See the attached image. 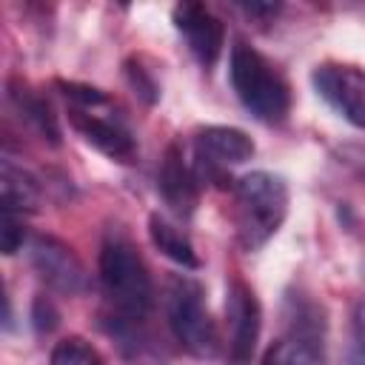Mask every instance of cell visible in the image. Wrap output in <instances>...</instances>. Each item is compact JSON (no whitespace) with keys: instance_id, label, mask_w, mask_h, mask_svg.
Masks as SVG:
<instances>
[{"instance_id":"cell-8","label":"cell","mask_w":365,"mask_h":365,"mask_svg":"<svg viewBox=\"0 0 365 365\" xmlns=\"http://www.w3.org/2000/svg\"><path fill=\"white\" fill-rule=\"evenodd\" d=\"M225 317H228V362L248 365L259 342L262 311H259L257 294L242 279H234L228 285Z\"/></svg>"},{"instance_id":"cell-1","label":"cell","mask_w":365,"mask_h":365,"mask_svg":"<svg viewBox=\"0 0 365 365\" xmlns=\"http://www.w3.org/2000/svg\"><path fill=\"white\" fill-rule=\"evenodd\" d=\"M57 88L68 103V120H71L74 131L88 145H94L100 154H106L117 163L134 160V154H137L134 134L100 88L71 83V80H57Z\"/></svg>"},{"instance_id":"cell-2","label":"cell","mask_w":365,"mask_h":365,"mask_svg":"<svg viewBox=\"0 0 365 365\" xmlns=\"http://www.w3.org/2000/svg\"><path fill=\"white\" fill-rule=\"evenodd\" d=\"M100 282L114 311L125 319H143L148 314L154 297L151 274L134 242L120 231H108L100 248Z\"/></svg>"},{"instance_id":"cell-11","label":"cell","mask_w":365,"mask_h":365,"mask_svg":"<svg viewBox=\"0 0 365 365\" xmlns=\"http://www.w3.org/2000/svg\"><path fill=\"white\" fill-rule=\"evenodd\" d=\"M157 188L165 200V205L177 214V217H191L197 202H200V191H197V174L188 168L180 145H168L160 163V174H157Z\"/></svg>"},{"instance_id":"cell-6","label":"cell","mask_w":365,"mask_h":365,"mask_svg":"<svg viewBox=\"0 0 365 365\" xmlns=\"http://www.w3.org/2000/svg\"><path fill=\"white\" fill-rule=\"evenodd\" d=\"M194 157H197V174L205 177V182L222 185L228 165H240L254 157V140L231 125H205L197 131Z\"/></svg>"},{"instance_id":"cell-9","label":"cell","mask_w":365,"mask_h":365,"mask_svg":"<svg viewBox=\"0 0 365 365\" xmlns=\"http://www.w3.org/2000/svg\"><path fill=\"white\" fill-rule=\"evenodd\" d=\"M29 251H31L34 271L54 291L68 294V297H77V294H83L88 288V274H86L83 262L57 237H34L31 245H29Z\"/></svg>"},{"instance_id":"cell-3","label":"cell","mask_w":365,"mask_h":365,"mask_svg":"<svg viewBox=\"0 0 365 365\" xmlns=\"http://www.w3.org/2000/svg\"><path fill=\"white\" fill-rule=\"evenodd\" d=\"M237 237L245 251L262 248L285 222L288 185L279 174L251 171L237 180Z\"/></svg>"},{"instance_id":"cell-7","label":"cell","mask_w":365,"mask_h":365,"mask_svg":"<svg viewBox=\"0 0 365 365\" xmlns=\"http://www.w3.org/2000/svg\"><path fill=\"white\" fill-rule=\"evenodd\" d=\"M317 94L351 125L365 128V71L348 63H322L311 71Z\"/></svg>"},{"instance_id":"cell-20","label":"cell","mask_w":365,"mask_h":365,"mask_svg":"<svg viewBox=\"0 0 365 365\" xmlns=\"http://www.w3.org/2000/svg\"><path fill=\"white\" fill-rule=\"evenodd\" d=\"M242 9L248 14H257V17H274L279 11V3H245Z\"/></svg>"},{"instance_id":"cell-12","label":"cell","mask_w":365,"mask_h":365,"mask_svg":"<svg viewBox=\"0 0 365 365\" xmlns=\"http://www.w3.org/2000/svg\"><path fill=\"white\" fill-rule=\"evenodd\" d=\"M0 191H3V211L9 214H31L37 211L40 205V188H37V180L14 165L11 160H3L0 165Z\"/></svg>"},{"instance_id":"cell-10","label":"cell","mask_w":365,"mask_h":365,"mask_svg":"<svg viewBox=\"0 0 365 365\" xmlns=\"http://www.w3.org/2000/svg\"><path fill=\"white\" fill-rule=\"evenodd\" d=\"M171 20H174V29L185 37L197 63L202 68H211L225 43V29H222L220 17H214L200 3H177L171 11Z\"/></svg>"},{"instance_id":"cell-15","label":"cell","mask_w":365,"mask_h":365,"mask_svg":"<svg viewBox=\"0 0 365 365\" xmlns=\"http://www.w3.org/2000/svg\"><path fill=\"white\" fill-rule=\"evenodd\" d=\"M48 365H106V359L83 336H68L51 348Z\"/></svg>"},{"instance_id":"cell-21","label":"cell","mask_w":365,"mask_h":365,"mask_svg":"<svg viewBox=\"0 0 365 365\" xmlns=\"http://www.w3.org/2000/svg\"><path fill=\"white\" fill-rule=\"evenodd\" d=\"M262 365H285V362H282V354H279V345H271V348H268Z\"/></svg>"},{"instance_id":"cell-14","label":"cell","mask_w":365,"mask_h":365,"mask_svg":"<svg viewBox=\"0 0 365 365\" xmlns=\"http://www.w3.org/2000/svg\"><path fill=\"white\" fill-rule=\"evenodd\" d=\"M148 234H151V242H154L168 259H174V262L182 265V268H200V257H197V251H194L188 234H185L177 222H171V220L163 217V214H151V220H148Z\"/></svg>"},{"instance_id":"cell-18","label":"cell","mask_w":365,"mask_h":365,"mask_svg":"<svg viewBox=\"0 0 365 365\" xmlns=\"http://www.w3.org/2000/svg\"><path fill=\"white\" fill-rule=\"evenodd\" d=\"M125 74H128L131 88H134L145 103H154V100H157V83L148 77V71H145L140 63H137V66H134V60L125 63Z\"/></svg>"},{"instance_id":"cell-19","label":"cell","mask_w":365,"mask_h":365,"mask_svg":"<svg viewBox=\"0 0 365 365\" xmlns=\"http://www.w3.org/2000/svg\"><path fill=\"white\" fill-rule=\"evenodd\" d=\"M31 319H34V328L43 334V331H54V328H57L60 314H57V308H54V302H51V299L37 297V299H34V305H31Z\"/></svg>"},{"instance_id":"cell-16","label":"cell","mask_w":365,"mask_h":365,"mask_svg":"<svg viewBox=\"0 0 365 365\" xmlns=\"http://www.w3.org/2000/svg\"><path fill=\"white\" fill-rule=\"evenodd\" d=\"M348 365H365V299H359L354 305V314H351Z\"/></svg>"},{"instance_id":"cell-17","label":"cell","mask_w":365,"mask_h":365,"mask_svg":"<svg viewBox=\"0 0 365 365\" xmlns=\"http://www.w3.org/2000/svg\"><path fill=\"white\" fill-rule=\"evenodd\" d=\"M23 242H26L23 217L3 211V217H0V248H3V254H6V257L17 254V251L23 248Z\"/></svg>"},{"instance_id":"cell-13","label":"cell","mask_w":365,"mask_h":365,"mask_svg":"<svg viewBox=\"0 0 365 365\" xmlns=\"http://www.w3.org/2000/svg\"><path fill=\"white\" fill-rule=\"evenodd\" d=\"M9 100L14 103V108L20 111V117L43 137V140H48L51 145H60V125H57V117H54V111H51V106L40 97V94H34L29 86H23V83H9Z\"/></svg>"},{"instance_id":"cell-5","label":"cell","mask_w":365,"mask_h":365,"mask_svg":"<svg viewBox=\"0 0 365 365\" xmlns=\"http://www.w3.org/2000/svg\"><path fill=\"white\" fill-rule=\"evenodd\" d=\"M168 325L188 354L200 359H214L220 354V334L205 308V294L197 279L174 277L168 282Z\"/></svg>"},{"instance_id":"cell-4","label":"cell","mask_w":365,"mask_h":365,"mask_svg":"<svg viewBox=\"0 0 365 365\" xmlns=\"http://www.w3.org/2000/svg\"><path fill=\"white\" fill-rule=\"evenodd\" d=\"M228 77H231L234 94L257 120H262V123L285 120V114L291 108L288 83L257 48H251L248 43H237L231 48Z\"/></svg>"},{"instance_id":"cell-22","label":"cell","mask_w":365,"mask_h":365,"mask_svg":"<svg viewBox=\"0 0 365 365\" xmlns=\"http://www.w3.org/2000/svg\"><path fill=\"white\" fill-rule=\"evenodd\" d=\"M362 277H365V259H362Z\"/></svg>"}]
</instances>
